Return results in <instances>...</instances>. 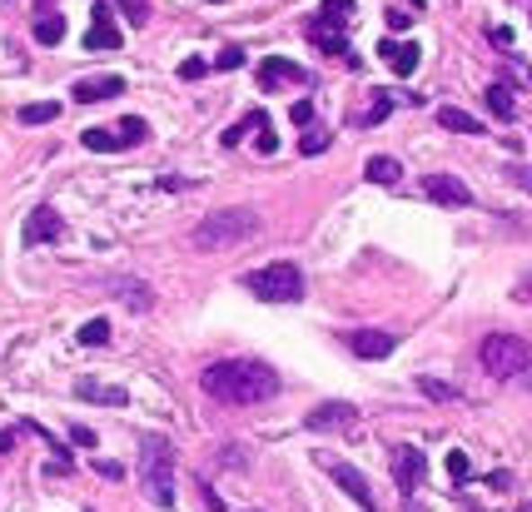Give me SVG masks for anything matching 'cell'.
<instances>
[{
    "label": "cell",
    "instance_id": "cell-1",
    "mask_svg": "<svg viewBox=\"0 0 532 512\" xmlns=\"http://www.w3.org/2000/svg\"><path fill=\"white\" fill-rule=\"evenodd\" d=\"M200 388L224 408H254V403L279 398L284 384H279V374L259 358H219L200 374Z\"/></svg>",
    "mask_w": 532,
    "mask_h": 512
},
{
    "label": "cell",
    "instance_id": "cell-2",
    "mask_svg": "<svg viewBox=\"0 0 532 512\" xmlns=\"http://www.w3.org/2000/svg\"><path fill=\"white\" fill-rule=\"evenodd\" d=\"M139 478H145V498L160 512L174 508V448L170 437L145 433L139 437Z\"/></svg>",
    "mask_w": 532,
    "mask_h": 512
},
{
    "label": "cell",
    "instance_id": "cell-3",
    "mask_svg": "<svg viewBox=\"0 0 532 512\" xmlns=\"http://www.w3.org/2000/svg\"><path fill=\"white\" fill-rule=\"evenodd\" d=\"M259 234V209L239 204V209H214L204 225H194V249H235Z\"/></svg>",
    "mask_w": 532,
    "mask_h": 512
},
{
    "label": "cell",
    "instance_id": "cell-4",
    "mask_svg": "<svg viewBox=\"0 0 532 512\" xmlns=\"http://www.w3.org/2000/svg\"><path fill=\"white\" fill-rule=\"evenodd\" d=\"M244 288L259 304H298L304 299V269L298 264H264L244 274Z\"/></svg>",
    "mask_w": 532,
    "mask_h": 512
},
{
    "label": "cell",
    "instance_id": "cell-5",
    "mask_svg": "<svg viewBox=\"0 0 532 512\" xmlns=\"http://www.w3.org/2000/svg\"><path fill=\"white\" fill-rule=\"evenodd\" d=\"M528 358H532V343L518 339V333H488V339L478 343V363L492 378H502V384L518 378L522 368H528Z\"/></svg>",
    "mask_w": 532,
    "mask_h": 512
},
{
    "label": "cell",
    "instance_id": "cell-6",
    "mask_svg": "<svg viewBox=\"0 0 532 512\" xmlns=\"http://www.w3.org/2000/svg\"><path fill=\"white\" fill-rule=\"evenodd\" d=\"M314 463H319V468H324V472H329V478H333V482H339V488H343V492H349V498H353V502H359V508H363V512H378V502H373V488H368V478H363V472H359V468H353V463L333 458V453H319V458H314Z\"/></svg>",
    "mask_w": 532,
    "mask_h": 512
},
{
    "label": "cell",
    "instance_id": "cell-7",
    "mask_svg": "<svg viewBox=\"0 0 532 512\" xmlns=\"http://www.w3.org/2000/svg\"><path fill=\"white\" fill-rule=\"evenodd\" d=\"M304 428H309V433H353V428H359V408L343 403V398L314 403L309 413H304Z\"/></svg>",
    "mask_w": 532,
    "mask_h": 512
},
{
    "label": "cell",
    "instance_id": "cell-8",
    "mask_svg": "<svg viewBox=\"0 0 532 512\" xmlns=\"http://www.w3.org/2000/svg\"><path fill=\"white\" fill-rule=\"evenodd\" d=\"M388 463H394V482H398V492H403V498H413V492H418V482L428 478V458L413 448V443H398V448H394V458H388Z\"/></svg>",
    "mask_w": 532,
    "mask_h": 512
},
{
    "label": "cell",
    "instance_id": "cell-9",
    "mask_svg": "<svg viewBox=\"0 0 532 512\" xmlns=\"http://www.w3.org/2000/svg\"><path fill=\"white\" fill-rule=\"evenodd\" d=\"M423 194L433 204H443V209H468V204H473V190L458 180V174H428Z\"/></svg>",
    "mask_w": 532,
    "mask_h": 512
},
{
    "label": "cell",
    "instance_id": "cell-10",
    "mask_svg": "<svg viewBox=\"0 0 532 512\" xmlns=\"http://www.w3.org/2000/svg\"><path fill=\"white\" fill-rule=\"evenodd\" d=\"M309 70L304 65H294V60H284V55H269L264 65H259V85L264 90H279V85H309Z\"/></svg>",
    "mask_w": 532,
    "mask_h": 512
},
{
    "label": "cell",
    "instance_id": "cell-11",
    "mask_svg": "<svg viewBox=\"0 0 532 512\" xmlns=\"http://www.w3.org/2000/svg\"><path fill=\"white\" fill-rule=\"evenodd\" d=\"M309 40H314V50H324V55H343L349 60V25H339V21H324V15H314L309 21Z\"/></svg>",
    "mask_w": 532,
    "mask_h": 512
},
{
    "label": "cell",
    "instance_id": "cell-12",
    "mask_svg": "<svg viewBox=\"0 0 532 512\" xmlns=\"http://www.w3.org/2000/svg\"><path fill=\"white\" fill-rule=\"evenodd\" d=\"M343 343H349L353 358H388V353L398 349V339H394V333H384V329H353Z\"/></svg>",
    "mask_w": 532,
    "mask_h": 512
},
{
    "label": "cell",
    "instance_id": "cell-13",
    "mask_svg": "<svg viewBox=\"0 0 532 512\" xmlns=\"http://www.w3.org/2000/svg\"><path fill=\"white\" fill-rule=\"evenodd\" d=\"M120 95H125V80H120V75L75 80V105H95V100H120Z\"/></svg>",
    "mask_w": 532,
    "mask_h": 512
},
{
    "label": "cell",
    "instance_id": "cell-14",
    "mask_svg": "<svg viewBox=\"0 0 532 512\" xmlns=\"http://www.w3.org/2000/svg\"><path fill=\"white\" fill-rule=\"evenodd\" d=\"M110 294H115V299H125V309H135V313H149V304H155V288L149 284H139V278H110Z\"/></svg>",
    "mask_w": 532,
    "mask_h": 512
},
{
    "label": "cell",
    "instance_id": "cell-15",
    "mask_svg": "<svg viewBox=\"0 0 532 512\" xmlns=\"http://www.w3.org/2000/svg\"><path fill=\"white\" fill-rule=\"evenodd\" d=\"M378 55H384V60L394 65V75H413L418 60H423V50H418L413 40H394V35H388V40L378 45Z\"/></svg>",
    "mask_w": 532,
    "mask_h": 512
},
{
    "label": "cell",
    "instance_id": "cell-16",
    "mask_svg": "<svg viewBox=\"0 0 532 512\" xmlns=\"http://www.w3.org/2000/svg\"><path fill=\"white\" fill-rule=\"evenodd\" d=\"M50 239H60V214H55L50 204H40V209L25 219V244H50Z\"/></svg>",
    "mask_w": 532,
    "mask_h": 512
},
{
    "label": "cell",
    "instance_id": "cell-17",
    "mask_svg": "<svg viewBox=\"0 0 532 512\" xmlns=\"http://www.w3.org/2000/svg\"><path fill=\"white\" fill-rule=\"evenodd\" d=\"M75 398H85V403H105V408H125L129 393L120 384H95V378H80L75 384Z\"/></svg>",
    "mask_w": 532,
    "mask_h": 512
},
{
    "label": "cell",
    "instance_id": "cell-18",
    "mask_svg": "<svg viewBox=\"0 0 532 512\" xmlns=\"http://www.w3.org/2000/svg\"><path fill=\"white\" fill-rule=\"evenodd\" d=\"M483 105H488V115H492V119H502V125H512V119H518V95H512V85H508V80L488 85Z\"/></svg>",
    "mask_w": 532,
    "mask_h": 512
},
{
    "label": "cell",
    "instance_id": "cell-19",
    "mask_svg": "<svg viewBox=\"0 0 532 512\" xmlns=\"http://www.w3.org/2000/svg\"><path fill=\"white\" fill-rule=\"evenodd\" d=\"M438 125L453 129V135H483V129H488L478 115H468V110H458V105H438Z\"/></svg>",
    "mask_w": 532,
    "mask_h": 512
},
{
    "label": "cell",
    "instance_id": "cell-20",
    "mask_svg": "<svg viewBox=\"0 0 532 512\" xmlns=\"http://www.w3.org/2000/svg\"><path fill=\"white\" fill-rule=\"evenodd\" d=\"M264 125H269V115H264V110H249V115L239 119V125H229V129H224V135H219V145H224V150H235V145H244V135H259Z\"/></svg>",
    "mask_w": 532,
    "mask_h": 512
},
{
    "label": "cell",
    "instance_id": "cell-21",
    "mask_svg": "<svg viewBox=\"0 0 532 512\" xmlns=\"http://www.w3.org/2000/svg\"><path fill=\"white\" fill-rule=\"evenodd\" d=\"M363 180L368 184H398L403 180V164H398L394 154H373V160L363 164Z\"/></svg>",
    "mask_w": 532,
    "mask_h": 512
},
{
    "label": "cell",
    "instance_id": "cell-22",
    "mask_svg": "<svg viewBox=\"0 0 532 512\" xmlns=\"http://www.w3.org/2000/svg\"><path fill=\"white\" fill-rule=\"evenodd\" d=\"M120 45H125V35H120L110 21H105V25L95 21V25L85 31V50H120Z\"/></svg>",
    "mask_w": 532,
    "mask_h": 512
},
{
    "label": "cell",
    "instance_id": "cell-23",
    "mask_svg": "<svg viewBox=\"0 0 532 512\" xmlns=\"http://www.w3.org/2000/svg\"><path fill=\"white\" fill-rule=\"evenodd\" d=\"M394 105H413V100L394 95V90H373V110L359 119V125H378V119H388V110H394Z\"/></svg>",
    "mask_w": 532,
    "mask_h": 512
},
{
    "label": "cell",
    "instance_id": "cell-24",
    "mask_svg": "<svg viewBox=\"0 0 532 512\" xmlns=\"http://www.w3.org/2000/svg\"><path fill=\"white\" fill-rule=\"evenodd\" d=\"M35 40H40V45H60L65 40V21H60V15H50V11H40V15H35Z\"/></svg>",
    "mask_w": 532,
    "mask_h": 512
},
{
    "label": "cell",
    "instance_id": "cell-25",
    "mask_svg": "<svg viewBox=\"0 0 532 512\" xmlns=\"http://www.w3.org/2000/svg\"><path fill=\"white\" fill-rule=\"evenodd\" d=\"M75 343H85V349H105V343H110V319H90V323H80Z\"/></svg>",
    "mask_w": 532,
    "mask_h": 512
},
{
    "label": "cell",
    "instance_id": "cell-26",
    "mask_svg": "<svg viewBox=\"0 0 532 512\" xmlns=\"http://www.w3.org/2000/svg\"><path fill=\"white\" fill-rule=\"evenodd\" d=\"M149 135V125H145V119H139V115H125V119H120V125H115V139H120V150H129V145H139V139H145Z\"/></svg>",
    "mask_w": 532,
    "mask_h": 512
},
{
    "label": "cell",
    "instance_id": "cell-27",
    "mask_svg": "<svg viewBox=\"0 0 532 512\" xmlns=\"http://www.w3.org/2000/svg\"><path fill=\"white\" fill-rule=\"evenodd\" d=\"M50 119H60V105H55V100H40V105L21 110V125H50Z\"/></svg>",
    "mask_w": 532,
    "mask_h": 512
},
{
    "label": "cell",
    "instance_id": "cell-28",
    "mask_svg": "<svg viewBox=\"0 0 532 512\" xmlns=\"http://www.w3.org/2000/svg\"><path fill=\"white\" fill-rule=\"evenodd\" d=\"M80 145H85V150H95V154H110V150H120V139L110 135V129H85V135H80Z\"/></svg>",
    "mask_w": 532,
    "mask_h": 512
},
{
    "label": "cell",
    "instance_id": "cell-29",
    "mask_svg": "<svg viewBox=\"0 0 532 512\" xmlns=\"http://www.w3.org/2000/svg\"><path fill=\"white\" fill-rule=\"evenodd\" d=\"M324 150H329V129H319V125L304 129V139H298V154H309V160H314V154H324Z\"/></svg>",
    "mask_w": 532,
    "mask_h": 512
},
{
    "label": "cell",
    "instance_id": "cell-30",
    "mask_svg": "<svg viewBox=\"0 0 532 512\" xmlns=\"http://www.w3.org/2000/svg\"><path fill=\"white\" fill-rule=\"evenodd\" d=\"M129 25H149V0H115Z\"/></svg>",
    "mask_w": 532,
    "mask_h": 512
},
{
    "label": "cell",
    "instance_id": "cell-31",
    "mask_svg": "<svg viewBox=\"0 0 532 512\" xmlns=\"http://www.w3.org/2000/svg\"><path fill=\"white\" fill-rule=\"evenodd\" d=\"M353 11H359L353 0H324L319 15H324V21H339V25H343V21H353Z\"/></svg>",
    "mask_w": 532,
    "mask_h": 512
},
{
    "label": "cell",
    "instance_id": "cell-32",
    "mask_svg": "<svg viewBox=\"0 0 532 512\" xmlns=\"http://www.w3.org/2000/svg\"><path fill=\"white\" fill-rule=\"evenodd\" d=\"M418 393H423V398H438V403H443V398H458V388L438 384V378H418Z\"/></svg>",
    "mask_w": 532,
    "mask_h": 512
},
{
    "label": "cell",
    "instance_id": "cell-33",
    "mask_svg": "<svg viewBox=\"0 0 532 512\" xmlns=\"http://www.w3.org/2000/svg\"><path fill=\"white\" fill-rule=\"evenodd\" d=\"M209 70H214L209 60H200V55H190V60L180 65V80H204V75H209Z\"/></svg>",
    "mask_w": 532,
    "mask_h": 512
},
{
    "label": "cell",
    "instance_id": "cell-34",
    "mask_svg": "<svg viewBox=\"0 0 532 512\" xmlns=\"http://www.w3.org/2000/svg\"><path fill=\"white\" fill-rule=\"evenodd\" d=\"M448 478H453V482H468V453H458V448L448 453Z\"/></svg>",
    "mask_w": 532,
    "mask_h": 512
},
{
    "label": "cell",
    "instance_id": "cell-35",
    "mask_svg": "<svg viewBox=\"0 0 532 512\" xmlns=\"http://www.w3.org/2000/svg\"><path fill=\"white\" fill-rule=\"evenodd\" d=\"M239 65H244V50H239V45H224L219 60H214V70H239Z\"/></svg>",
    "mask_w": 532,
    "mask_h": 512
},
{
    "label": "cell",
    "instance_id": "cell-36",
    "mask_svg": "<svg viewBox=\"0 0 532 512\" xmlns=\"http://www.w3.org/2000/svg\"><path fill=\"white\" fill-rule=\"evenodd\" d=\"M502 174H508V180L518 184V190H528V194H532V164H508Z\"/></svg>",
    "mask_w": 532,
    "mask_h": 512
},
{
    "label": "cell",
    "instance_id": "cell-37",
    "mask_svg": "<svg viewBox=\"0 0 532 512\" xmlns=\"http://www.w3.org/2000/svg\"><path fill=\"white\" fill-rule=\"evenodd\" d=\"M70 443H75V448H95V428H85V423L75 428L70 423Z\"/></svg>",
    "mask_w": 532,
    "mask_h": 512
},
{
    "label": "cell",
    "instance_id": "cell-38",
    "mask_svg": "<svg viewBox=\"0 0 532 512\" xmlns=\"http://www.w3.org/2000/svg\"><path fill=\"white\" fill-rule=\"evenodd\" d=\"M95 472H100V478H110V482H120V478H125V463H110V458H95Z\"/></svg>",
    "mask_w": 532,
    "mask_h": 512
},
{
    "label": "cell",
    "instance_id": "cell-39",
    "mask_svg": "<svg viewBox=\"0 0 532 512\" xmlns=\"http://www.w3.org/2000/svg\"><path fill=\"white\" fill-rule=\"evenodd\" d=\"M288 115H294V125H314V100H298Z\"/></svg>",
    "mask_w": 532,
    "mask_h": 512
},
{
    "label": "cell",
    "instance_id": "cell-40",
    "mask_svg": "<svg viewBox=\"0 0 532 512\" xmlns=\"http://www.w3.org/2000/svg\"><path fill=\"white\" fill-rule=\"evenodd\" d=\"M254 150H259V154H274V150H279V135H274L269 125L259 129V145H254Z\"/></svg>",
    "mask_w": 532,
    "mask_h": 512
},
{
    "label": "cell",
    "instance_id": "cell-41",
    "mask_svg": "<svg viewBox=\"0 0 532 512\" xmlns=\"http://www.w3.org/2000/svg\"><path fill=\"white\" fill-rule=\"evenodd\" d=\"M512 299H518V304H532V274H522L518 284H512Z\"/></svg>",
    "mask_w": 532,
    "mask_h": 512
},
{
    "label": "cell",
    "instance_id": "cell-42",
    "mask_svg": "<svg viewBox=\"0 0 532 512\" xmlns=\"http://www.w3.org/2000/svg\"><path fill=\"white\" fill-rule=\"evenodd\" d=\"M21 437H25V428H21V423H15V428H5V433H0V453H11L15 443H21Z\"/></svg>",
    "mask_w": 532,
    "mask_h": 512
},
{
    "label": "cell",
    "instance_id": "cell-43",
    "mask_svg": "<svg viewBox=\"0 0 532 512\" xmlns=\"http://www.w3.org/2000/svg\"><path fill=\"white\" fill-rule=\"evenodd\" d=\"M200 492H204V502H209V512H229V502H224L219 492L209 488V482H200Z\"/></svg>",
    "mask_w": 532,
    "mask_h": 512
},
{
    "label": "cell",
    "instance_id": "cell-44",
    "mask_svg": "<svg viewBox=\"0 0 532 512\" xmlns=\"http://www.w3.org/2000/svg\"><path fill=\"white\" fill-rule=\"evenodd\" d=\"M388 25H394V31H408V25H413V21H408L403 11H388Z\"/></svg>",
    "mask_w": 532,
    "mask_h": 512
},
{
    "label": "cell",
    "instance_id": "cell-45",
    "mask_svg": "<svg viewBox=\"0 0 532 512\" xmlns=\"http://www.w3.org/2000/svg\"><path fill=\"white\" fill-rule=\"evenodd\" d=\"M488 35H492V40H498V45H512V31H508V25H492Z\"/></svg>",
    "mask_w": 532,
    "mask_h": 512
},
{
    "label": "cell",
    "instance_id": "cell-46",
    "mask_svg": "<svg viewBox=\"0 0 532 512\" xmlns=\"http://www.w3.org/2000/svg\"><path fill=\"white\" fill-rule=\"evenodd\" d=\"M518 378H522V388H532V358H528V368H522Z\"/></svg>",
    "mask_w": 532,
    "mask_h": 512
},
{
    "label": "cell",
    "instance_id": "cell-47",
    "mask_svg": "<svg viewBox=\"0 0 532 512\" xmlns=\"http://www.w3.org/2000/svg\"><path fill=\"white\" fill-rule=\"evenodd\" d=\"M50 5H55V0H35V11H50Z\"/></svg>",
    "mask_w": 532,
    "mask_h": 512
},
{
    "label": "cell",
    "instance_id": "cell-48",
    "mask_svg": "<svg viewBox=\"0 0 532 512\" xmlns=\"http://www.w3.org/2000/svg\"><path fill=\"white\" fill-rule=\"evenodd\" d=\"M209 5H224V0H209Z\"/></svg>",
    "mask_w": 532,
    "mask_h": 512
},
{
    "label": "cell",
    "instance_id": "cell-49",
    "mask_svg": "<svg viewBox=\"0 0 532 512\" xmlns=\"http://www.w3.org/2000/svg\"><path fill=\"white\" fill-rule=\"evenodd\" d=\"M522 512H532V502H528V508H522Z\"/></svg>",
    "mask_w": 532,
    "mask_h": 512
},
{
    "label": "cell",
    "instance_id": "cell-50",
    "mask_svg": "<svg viewBox=\"0 0 532 512\" xmlns=\"http://www.w3.org/2000/svg\"><path fill=\"white\" fill-rule=\"evenodd\" d=\"M249 512H259V508H249Z\"/></svg>",
    "mask_w": 532,
    "mask_h": 512
}]
</instances>
